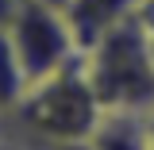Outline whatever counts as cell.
I'll return each instance as SVG.
<instances>
[{"label":"cell","mask_w":154,"mask_h":150,"mask_svg":"<svg viewBox=\"0 0 154 150\" xmlns=\"http://www.w3.org/2000/svg\"><path fill=\"white\" fill-rule=\"evenodd\" d=\"M58 150H89L85 142H77V146H58Z\"/></svg>","instance_id":"cell-10"},{"label":"cell","mask_w":154,"mask_h":150,"mask_svg":"<svg viewBox=\"0 0 154 150\" xmlns=\"http://www.w3.org/2000/svg\"><path fill=\"white\" fill-rule=\"evenodd\" d=\"M16 8H19V0H0V27L12 19V12H16Z\"/></svg>","instance_id":"cell-9"},{"label":"cell","mask_w":154,"mask_h":150,"mask_svg":"<svg viewBox=\"0 0 154 150\" xmlns=\"http://www.w3.org/2000/svg\"><path fill=\"white\" fill-rule=\"evenodd\" d=\"M131 16H135V23L143 27V35H146V46H150V54H154V0H139Z\"/></svg>","instance_id":"cell-7"},{"label":"cell","mask_w":154,"mask_h":150,"mask_svg":"<svg viewBox=\"0 0 154 150\" xmlns=\"http://www.w3.org/2000/svg\"><path fill=\"white\" fill-rule=\"evenodd\" d=\"M23 93H27V73H23V66L16 58V46H12L8 31L0 27V119L19 104Z\"/></svg>","instance_id":"cell-6"},{"label":"cell","mask_w":154,"mask_h":150,"mask_svg":"<svg viewBox=\"0 0 154 150\" xmlns=\"http://www.w3.org/2000/svg\"><path fill=\"white\" fill-rule=\"evenodd\" d=\"M85 146L89 150H146L143 112H104Z\"/></svg>","instance_id":"cell-5"},{"label":"cell","mask_w":154,"mask_h":150,"mask_svg":"<svg viewBox=\"0 0 154 150\" xmlns=\"http://www.w3.org/2000/svg\"><path fill=\"white\" fill-rule=\"evenodd\" d=\"M143 135H146V150H154V108L143 112Z\"/></svg>","instance_id":"cell-8"},{"label":"cell","mask_w":154,"mask_h":150,"mask_svg":"<svg viewBox=\"0 0 154 150\" xmlns=\"http://www.w3.org/2000/svg\"><path fill=\"white\" fill-rule=\"evenodd\" d=\"M4 31L16 46V58L27 73V85L81 54L62 8L50 4V0H19L12 19L4 23Z\"/></svg>","instance_id":"cell-3"},{"label":"cell","mask_w":154,"mask_h":150,"mask_svg":"<svg viewBox=\"0 0 154 150\" xmlns=\"http://www.w3.org/2000/svg\"><path fill=\"white\" fill-rule=\"evenodd\" d=\"M100 115H104V108H100L93 85L85 77L81 54H77L66 66L50 69L46 77L31 81L27 93L19 96V104L0 123L16 139H23L38 150H58V146L89 142Z\"/></svg>","instance_id":"cell-1"},{"label":"cell","mask_w":154,"mask_h":150,"mask_svg":"<svg viewBox=\"0 0 154 150\" xmlns=\"http://www.w3.org/2000/svg\"><path fill=\"white\" fill-rule=\"evenodd\" d=\"M135 4L139 0H58L62 16H66L69 31H73L77 50L93 46L108 27H116L123 16H131Z\"/></svg>","instance_id":"cell-4"},{"label":"cell","mask_w":154,"mask_h":150,"mask_svg":"<svg viewBox=\"0 0 154 150\" xmlns=\"http://www.w3.org/2000/svg\"><path fill=\"white\" fill-rule=\"evenodd\" d=\"M81 66L104 112H150L154 108V54L135 16H123L93 46H85Z\"/></svg>","instance_id":"cell-2"}]
</instances>
